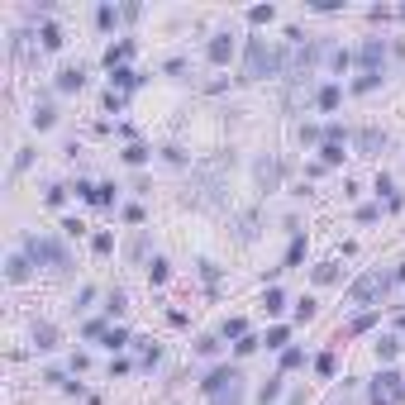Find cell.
Here are the masks:
<instances>
[{"label": "cell", "instance_id": "cell-1", "mask_svg": "<svg viewBox=\"0 0 405 405\" xmlns=\"http://www.w3.org/2000/svg\"><path fill=\"white\" fill-rule=\"evenodd\" d=\"M286 72V53L272 48L267 38H248V53H243V82H262V77H282Z\"/></svg>", "mask_w": 405, "mask_h": 405}, {"label": "cell", "instance_id": "cell-2", "mask_svg": "<svg viewBox=\"0 0 405 405\" xmlns=\"http://www.w3.org/2000/svg\"><path fill=\"white\" fill-rule=\"evenodd\" d=\"M24 258L34 262V267H48V272H72V258H67V248L58 243V238H38V234H24Z\"/></svg>", "mask_w": 405, "mask_h": 405}, {"label": "cell", "instance_id": "cell-3", "mask_svg": "<svg viewBox=\"0 0 405 405\" xmlns=\"http://www.w3.org/2000/svg\"><path fill=\"white\" fill-rule=\"evenodd\" d=\"M391 282H396V277H386V272H367V277H358V282L348 286V301H353V305H372V301H386V291H391Z\"/></svg>", "mask_w": 405, "mask_h": 405}, {"label": "cell", "instance_id": "cell-4", "mask_svg": "<svg viewBox=\"0 0 405 405\" xmlns=\"http://www.w3.org/2000/svg\"><path fill=\"white\" fill-rule=\"evenodd\" d=\"M401 401H405V377L391 372V367H382L372 377V405H401Z\"/></svg>", "mask_w": 405, "mask_h": 405}, {"label": "cell", "instance_id": "cell-5", "mask_svg": "<svg viewBox=\"0 0 405 405\" xmlns=\"http://www.w3.org/2000/svg\"><path fill=\"white\" fill-rule=\"evenodd\" d=\"M358 62H363V72H386V38H363Z\"/></svg>", "mask_w": 405, "mask_h": 405}, {"label": "cell", "instance_id": "cell-6", "mask_svg": "<svg viewBox=\"0 0 405 405\" xmlns=\"http://www.w3.org/2000/svg\"><path fill=\"white\" fill-rule=\"evenodd\" d=\"M205 58H210L214 67H229V62H234V34H229V29H219V34L205 43Z\"/></svg>", "mask_w": 405, "mask_h": 405}, {"label": "cell", "instance_id": "cell-7", "mask_svg": "<svg viewBox=\"0 0 405 405\" xmlns=\"http://www.w3.org/2000/svg\"><path fill=\"white\" fill-rule=\"evenodd\" d=\"M253 177H258V191H277V186H282V162H277L272 153H262L258 167H253Z\"/></svg>", "mask_w": 405, "mask_h": 405}, {"label": "cell", "instance_id": "cell-8", "mask_svg": "<svg viewBox=\"0 0 405 405\" xmlns=\"http://www.w3.org/2000/svg\"><path fill=\"white\" fill-rule=\"evenodd\" d=\"M234 377H243V367H238V363H219V367H210V377L201 382V391L205 396H214V391H224Z\"/></svg>", "mask_w": 405, "mask_h": 405}, {"label": "cell", "instance_id": "cell-9", "mask_svg": "<svg viewBox=\"0 0 405 405\" xmlns=\"http://www.w3.org/2000/svg\"><path fill=\"white\" fill-rule=\"evenodd\" d=\"M5 277H10L14 286H24V282L34 277V262H29L24 253H10V258H5Z\"/></svg>", "mask_w": 405, "mask_h": 405}, {"label": "cell", "instance_id": "cell-10", "mask_svg": "<svg viewBox=\"0 0 405 405\" xmlns=\"http://www.w3.org/2000/svg\"><path fill=\"white\" fill-rule=\"evenodd\" d=\"M134 86H143V77H138L134 67H114V72H110V91L124 96V91H134Z\"/></svg>", "mask_w": 405, "mask_h": 405}, {"label": "cell", "instance_id": "cell-11", "mask_svg": "<svg viewBox=\"0 0 405 405\" xmlns=\"http://www.w3.org/2000/svg\"><path fill=\"white\" fill-rule=\"evenodd\" d=\"M129 58H134V38H124V43H110V48H105V67H110V72H114V67H124Z\"/></svg>", "mask_w": 405, "mask_h": 405}, {"label": "cell", "instance_id": "cell-12", "mask_svg": "<svg viewBox=\"0 0 405 405\" xmlns=\"http://www.w3.org/2000/svg\"><path fill=\"white\" fill-rule=\"evenodd\" d=\"M82 86H86V72H82V67H62V72H58V91L72 96V91H82Z\"/></svg>", "mask_w": 405, "mask_h": 405}, {"label": "cell", "instance_id": "cell-13", "mask_svg": "<svg viewBox=\"0 0 405 405\" xmlns=\"http://www.w3.org/2000/svg\"><path fill=\"white\" fill-rule=\"evenodd\" d=\"M358 148H363V153H382V148H386V129H377V124L363 129V134H358Z\"/></svg>", "mask_w": 405, "mask_h": 405}, {"label": "cell", "instance_id": "cell-14", "mask_svg": "<svg viewBox=\"0 0 405 405\" xmlns=\"http://www.w3.org/2000/svg\"><path fill=\"white\" fill-rule=\"evenodd\" d=\"M377 319H382V310H363V315H353V319H348V329H343V334H348V339H358V334H367Z\"/></svg>", "mask_w": 405, "mask_h": 405}, {"label": "cell", "instance_id": "cell-15", "mask_svg": "<svg viewBox=\"0 0 405 405\" xmlns=\"http://www.w3.org/2000/svg\"><path fill=\"white\" fill-rule=\"evenodd\" d=\"M34 343H38V353H48V348H58V324H48V319H38V324H34Z\"/></svg>", "mask_w": 405, "mask_h": 405}, {"label": "cell", "instance_id": "cell-16", "mask_svg": "<svg viewBox=\"0 0 405 405\" xmlns=\"http://www.w3.org/2000/svg\"><path fill=\"white\" fill-rule=\"evenodd\" d=\"M210 405H243V377H234L224 391H214V396H210Z\"/></svg>", "mask_w": 405, "mask_h": 405}, {"label": "cell", "instance_id": "cell-17", "mask_svg": "<svg viewBox=\"0 0 405 405\" xmlns=\"http://www.w3.org/2000/svg\"><path fill=\"white\" fill-rule=\"evenodd\" d=\"M29 119H34V129H53V124H58V105H53V101H38Z\"/></svg>", "mask_w": 405, "mask_h": 405}, {"label": "cell", "instance_id": "cell-18", "mask_svg": "<svg viewBox=\"0 0 405 405\" xmlns=\"http://www.w3.org/2000/svg\"><path fill=\"white\" fill-rule=\"evenodd\" d=\"M339 101H343V86H334V82H329V86H319V91H315V105H319V110H324V114H329V110H339Z\"/></svg>", "mask_w": 405, "mask_h": 405}, {"label": "cell", "instance_id": "cell-19", "mask_svg": "<svg viewBox=\"0 0 405 405\" xmlns=\"http://www.w3.org/2000/svg\"><path fill=\"white\" fill-rule=\"evenodd\" d=\"M38 43H43V53H58L67 38H62V29H58V24H43V29H38Z\"/></svg>", "mask_w": 405, "mask_h": 405}, {"label": "cell", "instance_id": "cell-20", "mask_svg": "<svg viewBox=\"0 0 405 405\" xmlns=\"http://www.w3.org/2000/svg\"><path fill=\"white\" fill-rule=\"evenodd\" d=\"M372 353H377V363H396L401 339H391V334H386V339H377V343H372Z\"/></svg>", "mask_w": 405, "mask_h": 405}, {"label": "cell", "instance_id": "cell-21", "mask_svg": "<svg viewBox=\"0 0 405 405\" xmlns=\"http://www.w3.org/2000/svg\"><path fill=\"white\" fill-rule=\"evenodd\" d=\"M382 82H386V72H363V77L353 82V96H367V91H377Z\"/></svg>", "mask_w": 405, "mask_h": 405}, {"label": "cell", "instance_id": "cell-22", "mask_svg": "<svg viewBox=\"0 0 405 405\" xmlns=\"http://www.w3.org/2000/svg\"><path fill=\"white\" fill-rule=\"evenodd\" d=\"M343 158H348V153H343V143H319V162H324V167H339Z\"/></svg>", "mask_w": 405, "mask_h": 405}, {"label": "cell", "instance_id": "cell-23", "mask_svg": "<svg viewBox=\"0 0 405 405\" xmlns=\"http://www.w3.org/2000/svg\"><path fill=\"white\" fill-rule=\"evenodd\" d=\"M148 158H153V148H148V143H129V148H124V162H129V167H143Z\"/></svg>", "mask_w": 405, "mask_h": 405}, {"label": "cell", "instance_id": "cell-24", "mask_svg": "<svg viewBox=\"0 0 405 405\" xmlns=\"http://www.w3.org/2000/svg\"><path fill=\"white\" fill-rule=\"evenodd\" d=\"M167 277H172V262H167V258H153V262H148V282H153V286H162Z\"/></svg>", "mask_w": 405, "mask_h": 405}, {"label": "cell", "instance_id": "cell-25", "mask_svg": "<svg viewBox=\"0 0 405 405\" xmlns=\"http://www.w3.org/2000/svg\"><path fill=\"white\" fill-rule=\"evenodd\" d=\"M219 339H248V319H238V315L224 319V324H219Z\"/></svg>", "mask_w": 405, "mask_h": 405}, {"label": "cell", "instance_id": "cell-26", "mask_svg": "<svg viewBox=\"0 0 405 405\" xmlns=\"http://www.w3.org/2000/svg\"><path fill=\"white\" fill-rule=\"evenodd\" d=\"M315 315H319V301H315V296H301V301H296V324H310Z\"/></svg>", "mask_w": 405, "mask_h": 405}, {"label": "cell", "instance_id": "cell-27", "mask_svg": "<svg viewBox=\"0 0 405 405\" xmlns=\"http://www.w3.org/2000/svg\"><path fill=\"white\" fill-rule=\"evenodd\" d=\"M301 258H305V234L296 229L291 234V248H286V267H301Z\"/></svg>", "mask_w": 405, "mask_h": 405}, {"label": "cell", "instance_id": "cell-28", "mask_svg": "<svg viewBox=\"0 0 405 405\" xmlns=\"http://www.w3.org/2000/svg\"><path fill=\"white\" fill-rule=\"evenodd\" d=\"M262 305H267V315H282V310H286V291H282V286H267Z\"/></svg>", "mask_w": 405, "mask_h": 405}, {"label": "cell", "instance_id": "cell-29", "mask_svg": "<svg viewBox=\"0 0 405 405\" xmlns=\"http://www.w3.org/2000/svg\"><path fill=\"white\" fill-rule=\"evenodd\" d=\"M124 310H129V296H124V291H119V286H114V291H110V296H105V315H110V319H114V315H124Z\"/></svg>", "mask_w": 405, "mask_h": 405}, {"label": "cell", "instance_id": "cell-30", "mask_svg": "<svg viewBox=\"0 0 405 405\" xmlns=\"http://www.w3.org/2000/svg\"><path fill=\"white\" fill-rule=\"evenodd\" d=\"M286 339H291V329H286V324H272L262 343H267V348H282V353H286Z\"/></svg>", "mask_w": 405, "mask_h": 405}, {"label": "cell", "instance_id": "cell-31", "mask_svg": "<svg viewBox=\"0 0 405 405\" xmlns=\"http://www.w3.org/2000/svg\"><path fill=\"white\" fill-rule=\"evenodd\" d=\"M277 396H282V377H267V382H262V391H258V405H272Z\"/></svg>", "mask_w": 405, "mask_h": 405}, {"label": "cell", "instance_id": "cell-32", "mask_svg": "<svg viewBox=\"0 0 405 405\" xmlns=\"http://www.w3.org/2000/svg\"><path fill=\"white\" fill-rule=\"evenodd\" d=\"M277 19V5H253L248 10V24H272Z\"/></svg>", "mask_w": 405, "mask_h": 405}, {"label": "cell", "instance_id": "cell-33", "mask_svg": "<svg viewBox=\"0 0 405 405\" xmlns=\"http://www.w3.org/2000/svg\"><path fill=\"white\" fill-rule=\"evenodd\" d=\"M315 282H319V286L339 282V262H319V267H315Z\"/></svg>", "mask_w": 405, "mask_h": 405}, {"label": "cell", "instance_id": "cell-34", "mask_svg": "<svg viewBox=\"0 0 405 405\" xmlns=\"http://www.w3.org/2000/svg\"><path fill=\"white\" fill-rule=\"evenodd\" d=\"M101 343H105V348H110V353H119V348L129 343V329H110V334H105Z\"/></svg>", "mask_w": 405, "mask_h": 405}, {"label": "cell", "instance_id": "cell-35", "mask_svg": "<svg viewBox=\"0 0 405 405\" xmlns=\"http://www.w3.org/2000/svg\"><path fill=\"white\" fill-rule=\"evenodd\" d=\"M114 201H119V186H110V182L96 186V196H91V205H114Z\"/></svg>", "mask_w": 405, "mask_h": 405}, {"label": "cell", "instance_id": "cell-36", "mask_svg": "<svg viewBox=\"0 0 405 405\" xmlns=\"http://www.w3.org/2000/svg\"><path fill=\"white\" fill-rule=\"evenodd\" d=\"M96 24H101V29H114V24H119V10H114V5H101V10H96Z\"/></svg>", "mask_w": 405, "mask_h": 405}, {"label": "cell", "instance_id": "cell-37", "mask_svg": "<svg viewBox=\"0 0 405 405\" xmlns=\"http://www.w3.org/2000/svg\"><path fill=\"white\" fill-rule=\"evenodd\" d=\"M315 372H319V377H334V372H339L334 353H319V358H315Z\"/></svg>", "mask_w": 405, "mask_h": 405}, {"label": "cell", "instance_id": "cell-38", "mask_svg": "<svg viewBox=\"0 0 405 405\" xmlns=\"http://www.w3.org/2000/svg\"><path fill=\"white\" fill-rule=\"evenodd\" d=\"M301 363H305V353H301V348H286V353H282V372H296Z\"/></svg>", "mask_w": 405, "mask_h": 405}, {"label": "cell", "instance_id": "cell-39", "mask_svg": "<svg viewBox=\"0 0 405 405\" xmlns=\"http://www.w3.org/2000/svg\"><path fill=\"white\" fill-rule=\"evenodd\" d=\"M196 353H201V358H214V353H219V339H214V334L196 339Z\"/></svg>", "mask_w": 405, "mask_h": 405}, {"label": "cell", "instance_id": "cell-40", "mask_svg": "<svg viewBox=\"0 0 405 405\" xmlns=\"http://www.w3.org/2000/svg\"><path fill=\"white\" fill-rule=\"evenodd\" d=\"M324 143H348V129L343 124H324Z\"/></svg>", "mask_w": 405, "mask_h": 405}, {"label": "cell", "instance_id": "cell-41", "mask_svg": "<svg viewBox=\"0 0 405 405\" xmlns=\"http://www.w3.org/2000/svg\"><path fill=\"white\" fill-rule=\"evenodd\" d=\"M258 348H262V339H253V334H248V339H238V343H234V353H238V358H248V353H258Z\"/></svg>", "mask_w": 405, "mask_h": 405}, {"label": "cell", "instance_id": "cell-42", "mask_svg": "<svg viewBox=\"0 0 405 405\" xmlns=\"http://www.w3.org/2000/svg\"><path fill=\"white\" fill-rule=\"evenodd\" d=\"M62 234H67V238H82V234H86V224L72 214V219H62Z\"/></svg>", "mask_w": 405, "mask_h": 405}, {"label": "cell", "instance_id": "cell-43", "mask_svg": "<svg viewBox=\"0 0 405 405\" xmlns=\"http://www.w3.org/2000/svg\"><path fill=\"white\" fill-rule=\"evenodd\" d=\"M301 143H324V129H315V124H301Z\"/></svg>", "mask_w": 405, "mask_h": 405}, {"label": "cell", "instance_id": "cell-44", "mask_svg": "<svg viewBox=\"0 0 405 405\" xmlns=\"http://www.w3.org/2000/svg\"><path fill=\"white\" fill-rule=\"evenodd\" d=\"M82 334H86V339H105L110 329H105V319H86V329H82Z\"/></svg>", "mask_w": 405, "mask_h": 405}, {"label": "cell", "instance_id": "cell-45", "mask_svg": "<svg viewBox=\"0 0 405 405\" xmlns=\"http://www.w3.org/2000/svg\"><path fill=\"white\" fill-rule=\"evenodd\" d=\"M91 248H96V253H101V258H105V253L114 248V238H110V234H96V238H91Z\"/></svg>", "mask_w": 405, "mask_h": 405}, {"label": "cell", "instance_id": "cell-46", "mask_svg": "<svg viewBox=\"0 0 405 405\" xmlns=\"http://www.w3.org/2000/svg\"><path fill=\"white\" fill-rule=\"evenodd\" d=\"M310 10H319V14H339V10H343V5H339V0H315V5H310Z\"/></svg>", "mask_w": 405, "mask_h": 405}, {"label": "cell", "instance_id": "cell-47", "mask_svg": "<svg viewBox=\"0 0 405 405\" xmlns=\"http://www.w3.org/2000/svg\"><path fill=\"white\" fill-rule=\"evenodd\" d=\"M329 62H334V72H343V67H348V62H353V58H348V53H343V48H334V53H329Z\"/></svg>", "mask_w": 405, "mask_h": 405}, {"label": "cell", "instance_id": "cell-48", "mask_svg": "<svg viewBox=\"0 0 405 405\" xmlns=\"http://www.w3.org/2000/svg\"><path fill=\"white\" fill-rule=\"evenodd\" d=\"M377 196H386V201L396 196V191H391V177H386V172H377Z\"/></svg>", "mask_w": 405, "mask_h": 405}, {"label": "cell", "instance_id": "cell-49", "mask_svg": "<svg viewBox=\"0 0 405 405\" xmlns=\"http://www.w3.org/2000/svg\"><path fill=\"white\" fill-rule=\"evenodd\" d=\"M201 277H205V286H214V282H219V267H214V262H201Z\"/></svg>", "mask_w": 405, "mask_h": 405}, {"label": "cell", "instance_id": "cell-50", "mask_svg": "<svg viewBox=\"0 0 405 405\" xmlns=\"http://www.w3.org/2000/svg\"><path fill=\"white\" fill-rule=\"evenodd\" d=\"M29 162H34V148H19V158H14V172H24Z\"/></svg>", "mask_w": 405, "mask_h": 405}, {"label": "cell", "instance_id": "cell-51", "mask_svg": "<svg viewBox=\"0 0 405 405\" xmlns=\"http://www.w3.org/2000/svg\"><path fill=\"white\" fill-rule=\"evenodd\" d=\"M124 219L129 224H143V205H124Z\"/></svg>", "mask_w": 405, "mask_h": 405}, {"label": "cell", "instance_id": "cell-52", "mask_svg": "<svg viewBox=\"0 0 405 405\" xmlns=\"http://www.w3.org/2000/svg\"><path fill=\"white\" fill-rule=\"evenodd\" d=\"M67 201V186H48V205H62Z\"/></svg>", "mask_w": 405, "mask_h": 405}, {"label": "cell", "instance_id": "cell-53", "mask_svg": "<svg viewBox=\"0 0 405 405\" xmlns=\"http://www.w3.org/2000/svg\"><path fill=\"white\" fill-rule=\"evenodd\" d=\"M105 110H124V96L119 91H105Z\"/></svg>", "mask_w": 405, "mask_h": 405}, {"label": "cell", "instance_id": "cell-54", "mask_svg": "<svg viewBox=\"0 0 405 405\" xmlns=\"http://www.w3.org/2000/svg\"><path fill=\"white\" fill-rule=\"evenodd\" d=\"M286 405H305V391H291V401Z\"/></svg>", "mask_w": 405, "mask_h": 405}, {"label": "cell", "instance_id": "cell-55", "mask_svg": "<svg viewBox=\"0 0 405 405\" xmlns=\"http://www.w3.org/2000/svg\"><path fill=\"white\" fill-rule=\"evenodd\" d=\"M396 282H405V262H401V267H396Z\"/></svg>", "mask_w": 405, "mask_h": 405}, {"label": "cell", "instance_id": "cell-56", "mask_svg": "<svg viewBox=\"0 0 405 405\" xmlns=\"http://www.w3.org/2000/svg\"><path fill=\"white\" fill-rule=\"evenodd\" d=\"M396 14H401V19H405V5H401V10H396Z\"/></svg>", "mask_w": 405, "mask_h": 405}, {"label": "cell", "instance_id": "cell-57", "mask_svg": "<svg viewBox=\"0 0 405 405\" xmlns=\"http://www.w3.org/2000/svg\"><path fill=\"white\" fill-rule=\"evenodd\" d=\"M334 405H348V396H343V401H334Z\"/></svg>", "mask_w": 405, "mask_h": 405}]
</instances>
